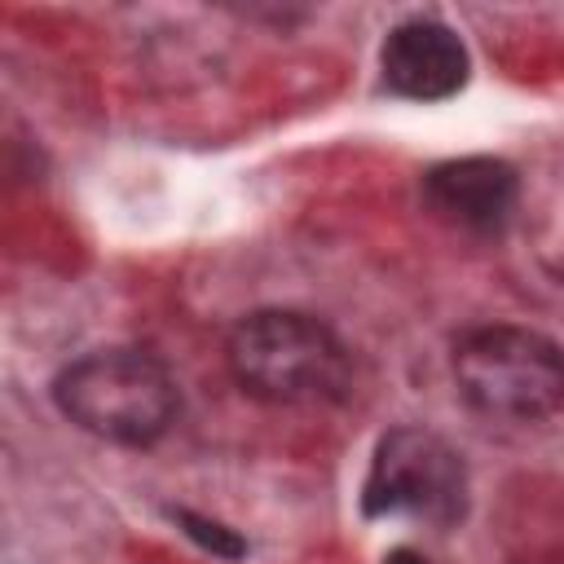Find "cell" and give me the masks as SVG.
<instances>
[{
  "instance_id": "obj_8",
  "label": "cell",
  "mask_w": 564,
  "mask_h": 564,
  "mask_svg": "<svg viewBox=\"0 0 564 564\" xmlns=\"http://www.w3.org/2000/svg\"><path fill=\"white\" fill-rule=\"evenodd\" d=\"M383 564H427V560H423L419 551H405V546H401V551H392Z\"/></svg>"
},
{
  "instance_id": "obj_2",
  "label": "cell",
  "mask_w": 564,
  "mask_h": 564,
  "mask_svg": "<svg viewBox=\"0 0 564 564\" xmlns=\"http://www.w3.org/2000/svg\"><path fill=\"white\" fill-rule=\"evenodd\" d=\"M57 410L115 445H150L176 419V383L167 366L141 348H97L53 379Z\"/></svg>"
},
{
  "instance_id": "obj_4",
  "label": "cell",
  "mask_w": 564,
  "mask_h": 564,
  "mask_svg": "<svg viewBox=\"0 0 564 564\" xmlns=\"http://www.w3.org/2000/svg\"><path fill=\"white\" fill-rule=\"evenodd\" d=\"M366 516H405L432 529H449L467 516V467L463 454L427 427H392L361 489Z\"/></svg>"
},
{
  "instance_id": "obj_3",
  "label": "cell",
  "mask_w": 564,
  "mask_h": 564,
  "mask_svg": "<svg viewBox=\"0 0 564 564\" xmlns=\"http://www.w3.org/2000/svg\"><path fill=\"white\" fill-rule=\"evenodd\" d=\"M454 383L476 414L533 423L564 405V352L529 326H476L454 344Z\"/></svg>"
},
{
  "instance_id": "obj_6",
  "label": "cell",
  "mask_w": 564,
  "mask_h": 564,
  "mask_svg": "<svg viewBox=\"0 0 564 564\" xmlns=\"http://www.w3.org/2000/svg\"><path fill=\"white\" fill-rule=\"evenodd\" d=\"M423 194L441 220L467 234H498L511 220L520 181L511 163L476 154V159H454V163L432 167L423 181Z\"/></svg>"
},
{
  "instance_id": "obj_7",
  "label": "cell",
  "mask_w": 564,
  "mask_h": 564,
  "mask_svg": "<svg viewBox=\"0 0 564 564\" xmlns=\"http://www.w3.org/2000/svg\"><path fill=\"white\" fill-rule=\"evenodd\" d=\"M172 520L185 524V533H189L194 542H203L212 555H225V560H238V555H242V538L229 533L225 524H216V520H207V516H194V511H172Z\"/></svg>"
},
{
  "instance_id": "obj_1",
  "label": "cell",
  "mask_w": 564,
  "mask_h": 564,
  "mask_svg": "<svg viewBox=\"0 0 564 564\" xmlns=\"http://www.w3.org/2000/svg\"><path fill=\"white\" fill-rule=\"evenodd\" d=\"M242 392L273 405H317L348 388V352L335 330L308 313L264 308L242 317L225 344Z\"/></svg>"
},
{
  "instance_id": "obj_5",
  "label": "cell",
  "mask_w": 564,
  "mask_h": 564,
  "mask_svg": "<svg viewBox=\"0 0 564 564\" xmlns=\"http://www.w3.org/2000/svg\"><path fill=\"white\" fill-rule=\"evenodd\" d=\"M379 66H383V84L397 97L441 101V97H454L467 84V66L471 62H467L463 40L445 22L414 18V22H401L383 40Z\"/></svg>"
}]
</instances>
